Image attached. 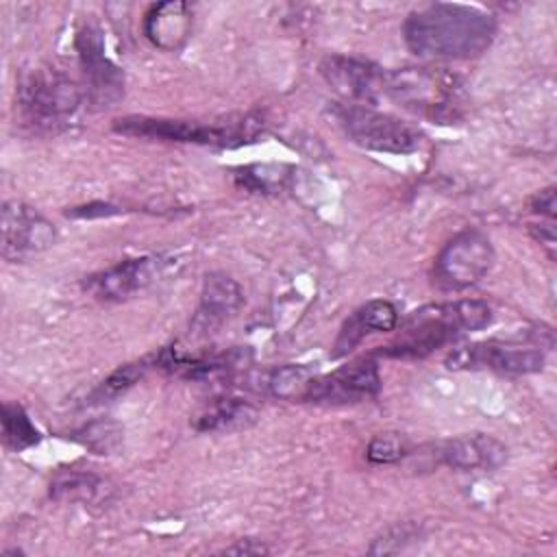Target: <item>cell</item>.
Masks as SVG:
<instances>
[{
	"label": "cell",
	"mask_w": 557,
	"mask_h": 557,
	"mask_svg": "<svg viewBox=\"0 0 557 557\" xmlns=\"http://www.w3.org/2000/svg\"><path fill=\"white\" fill-rule=\"evenodd\" d=\"M496 17L479 7L435 2L422 7L403 24L407 48L424 59H474L496 37Z\"/></svg>",
	"instance_id": "obj_1"
},
{
	"label": "cell",
	"mask_w": 557,
	"mask_h": 557,
	"mask_svg": "<svg viewBox=\"0 0 557 557\" xmlns=\"http://www.w3.org/2000/svg\"><path fill=\"white\" fill-rule=\"evenodd\" d=\"M492 322V309L483 300H453L424 305L411 311L394 342L376 350L392 359H420L453 342L463 331H481Z\"/></svg>",
	"instance_id": "obj_2"
},
{
	"label": "cell",
	"mask_w": 557,
	"mask_h": 557,
	"mask_svg": "<svg viewBox=\"0 0 557 557\" xmlns=\"http://www.w3.org/2000/svg\"><path fill=\"white\" fill-rule=\"evenodd\" d=\"M263 120L255 113L218 120V122H198V120H170V117H148V115H126L113 122V131L128 137H148V139H168L220 148H237L255 141Z\"/></svg>",
	"instance_id": "obj_3"
},
{
	"label": "cell",
	"mask_w": 557,
	"mask_h": 557,
	"mask_svg": "<svg viewBox=\"0 0 557 557\" xmlns=\"http://www.w3.org/2000/svg\"><path fill=\"white\" fill-rule=\"evenodd\" d=\"M383 98L440 124L453 122L461 111V83L457 76L431 67L385 70Z\"/></svg>",
	"instance_id": "obj_4"
},
{
	"label": "cell",
	"mask_w": 557,
	"mask_h": 557,
	"mask_svg": "<svg viewBox=\"0 0 557 557\" xmlns=\"http://www.w3.org/2000/svg\"><path fill=\"white\" fill-rule=\"evenodd\" d=\"M335 117L348 139L366 150L409 154L422 144V133L413 124L368 104H344L335 111Z\"/></svg>",
	"instance_id": "obj_5"
},
{
	"label": "cell",
	"mask_w": 557,
	"mask_h": 557,
	"mask_svg": "<svg viewBox=\"0 0 557 557\" xmlns=\"http://www.w3.org/2000/svg\"><path fill=\"white\" fill-rule=\"evenodd\" d=\"M494 246L476 228L457 233L444 244L433 263V283L446 292H459L476 285L494 265Z\"/></svg>",
	"instance_id": "obj_6"
},
{
	"label": "cell",
	"mask_w": 557,
	"mask_h": 557,
	"mask_svg": "<svg viewBox=\"0 0 557 557\" xmlns=\"http://www.w3.org/2000/svg\"><path fill=\"white\" fill-rule=\"evenodd\" d=\"M170 265L172 257L168 255H144L135 259H124L102 272L89 274L83 281V289L96 300H126L165 276Z\"/></svg>",
	"instance_id": "obj_7"
},
{
	"label": "cell",
	"mask_w": 557,
	"mask_h": 557,
	"mask_svg": "<svg viewBox=\"0 0 557 557\" xmlns=\"http://www.w3.org/2000/svg\"><path fill=\"white\" fill-rule=\"evenodd\" d=\"M0 233V255L4 261H24L48 250L57 242L52 222L20 200H7L2 205Z\"/></svg>",
	"instance_id": "obj_8"
},
{
	"label": "cell",
	"mask_w": 557,
	"mask_h": 557,
	"mask_svg": "<svg viewBox=\"0 0 557 557\" xmlns=\"http://www.w3.org/2000/svg\"><path fill=\"white\" fill-rule=\"evenodd\" d=\"M24 113L37 122H54L74 113L81 104V89L59 72H30L17 87Z\"/></svg>",
	"instance_id": "obj_9"
},
{
	"label": "cell",
	"mask_w": 557,
	"mask_h": 557,
	"mask_svg": "<svg viewBox=\"0 0 557 557\" xmlns=\"http://www.w3.org/2000/svg\"><path fill=\"white\" fill-rule=\"evenodd\" d=\"M379 389V366L370 357H363L331 374H315L302 403H361L374 398Z\"/></svg>",
	"instance_id": "obj_10"
},
{
	"label": "cell",
	"mask_w": 557,
	"mask_h": 557,
	"mask_svg": "<svg viewBox=\"0 0 557 557\" xmlns=\"http://www.w3.org/2000/svg\"><path fill=\"white\" fill-rule=\"evenodd\" d=\"M76 50L87 76V96L91 104L113 107L124 94V74L104 54L102 33L96 26H83L76 35Z\"/></svg>",
	"instance_id": "obj_11"
},
{
	"label": "cell",
	"mask_w": 557,
	"mask_h": 557,
	"mask_svg": "<svg viewBox=\"0 0 557 557\" xmlns=\"http://www.w3.org/2000/svg\"><path fill=\"white\" fill-rule=\"evenodd\" d=\"M450 370H494L503 374H533L544 368L540 348H520L496 342H479L457 348L446 359Z\"/></svg>",
	"instance_id": "obj_12"
},
{
	"label": "cell",
	"mask_w": 557,
	"mask_h": 557,
	"mask_svg": "<svg viewBox=\"0 0 557 557\" xmlns=\"http://www.w3.org/2000/svg\"><path fill=\"white\" fill-rule=\"evenodd\" d=\"M320 74L324 81L352 104H376L383 98L385 70L344 54H329L320 63Z\"/></svg>",
	"instance_id": "obj_13"
},
{
	"label": "cell",
	"mask_w": 557,
	"mask_h": 557,
	"mask_svg": "<svg viewBox=\"0 0 557 557\" xmlns=\"http://www.w3.org/2000/svg\"><path fill=\"white\" fill-rule=\"evenodd\" d=\"M244 305V292L235 278L224 272H209L202 281L200 307L191 320L194 335H207L231 320Z\"/></svg>",
	"instance_id": "obj_14"
},
{
	"label": "cell",
	"mask_w": 557,
	"mask_h": 557,
	"mask_svg": "<svg viewBox=\"0 0 557 557\" xmlns=\"http://www.w3.org/2000/svg\"><path fill=\"white\" fill-rule=\"evenodd\" d=\"M396 324H398V311L389 300H383V298L368 300L357 311H352L342 324L337 339L333 344V357L348 355L370 333H387V331H394Z\"/></svg>",
	"instance_id": "obj_15"
},
{
	"label": "cell",
	"mask_w": 557,
	"mask_h": 557,
	"mask_svg": "<svg viewBox=\"0 0 557 557\" xmlns=\"http://www.w3.org/2000/svg\"><path fill=\"white\" fill-rule=\"evenodd\" d=\"M437 455L455 470H496L505 463L507 448L492 435L474 433L444 442Z\"/></svg>",
	"instance_id": "obj_16"
},
{
	"label": "cell",
	"mask_w": 557,
	"mask_h": 557,
	"mask_svg": "<svg viewBox=\"0 0 557 557\" xmlns=\"http://www.w3.org/2000/svg\"><path fill=\"white\" fill-rule=\"evenodd\" d=\"M191 33V11L185 2H159L144 15L146 39L161 50H176Z\"/></svg>",
	"instance_id": "obj_17"
},
{
	"label": "cell",
	"mask_w": 557,
	"mask_h": 557,
	"mask_svg": "<svg viewBox=\"0 0 557 557\" xmlns=\"http://www.w3.org/2000/svg\"><path fill=\"white\" fill-rule=\"evenodd\" d=\"M257 420V409L246 400L237 396L220 398L211 403L194 422L198 431H209V433H224V431H235L252 424Z\"/></svg>",
	"instance_id": "obj_18"
},
{
	"label": "cell",
	"mask_w": 557,
	"mask_h": 557,
	"mask_svg": "<svg viewBox=\"0 0 557 557\" xmlns=\"http://www.w3.org/2000/svg\"><path fill=\"white\" fill-rule=\"evenodd\" d=\"M104 492V481L91 472L61 470L50 483V496L54 500L94 503Z\"/></svg>",
	"instance_id": "obj_19"
},
{
	"label": "cell",
	"mask_w": 557,
	"mask_h": 557,
	"mask_svg": "<svg viewBox=\"0 0 557 557\" xmlns=\"http://www.w3.org/2000/svg\"><path fill=\"white\" fill-rule=\"evenodd\" d=\"M2 440L13 450H24L41 440L39 429L17 403L2 405Z\"/></svg>",
	"instance_id": "obj_20"
},
{
	"label": "cell",
	"mask_w": 557,
	"mask_h": 557,
	"mask_svg": "<svg viewBox=\"0 0 557 557\" xmlns=\"http://www.w3.org/2000/svg\"><path fill=\"white\" fill-rule=\"evenodd\" d=\"M315 372L309 366H300V363H287L276 368L270 374L268 387L270 394L274 398H283V400H305V394L313 381Z\"/></svg>",
	"instance_id": "obj_21"
},
{
	"label": "cell",
	"mask_w": 557,
	"mask_h": 557,
	"mask_svg": "<svg viewBox=\"0 0 557 557\" xmlns=\"http://www.w3.org/2000/svg\"><path fill=\"white\" fill-rule=\"evenodd\" d=\"M157 363H159V355H148V357L131 361L126 366H120L115 372H111L100 383V387L96 389V396L102 400V398H113V396L124 394L126 389H131Z\"/></svg>",
	"instance_id": "obj_22"
},
{
	"label": "cell",
	"mask_w": 557,
	"mask_h": 557,
	"mask_svg": "<svg viewBox=\"0 0 557 557\" xmlns=\"http://www.w3.org/2000/svg\"><path fill=\"white\" fill-rule=\"evenodd\" d=\"M285 165H248L235 174L237 183L248 191L270 194L272 189H281L289 174H285Z\"/></svg>",
	"instance_id": "obj_23"
},
{
	"label": "cell",
	"mask_w": 557,
	"mask_h": 557,
	"mask_svg": "<svg viewBox=\"0 0 557 557\" xmlns=\"http://www.w3.org/2000/svg\"><path fill=\"white\" fill-rule=\"evenodd\" d=\"M78 440L89 446L91 450H96L98 455H109L113 453L120 442H122V431L115 422H104V420H98V422H91L87 424L81 433H78Z\"/></svg>",
	"instance_id": "obj_24"
},
{
	"label": "cell",
	"mask_w": 557,
	"mask_h": 557,
	"mask_svg": "<svg viewBox=\"0 0 557 557\" xmlns=\"http://www.w3.org/2000/svg\"><path fill=\"white\" fill-rule=\"evenodd\" d=\"M407 453L405 442L396 435V433H385V435H376L370 440L368 448H366V457L372 463H394L398 461L403 455Z\"/></svg>",
	"instance_id": "obj_25"
},
{
	"label": "cell",
	"mask_w": 557,
	"mask_h": 557,
	"mask_svg": "<svg viewBox=\"0 0 557 557\" xmlns=\"http://www.w3.org/2000/svg\"><path fill=\"white\" fill-rule=\"evenodd\" d=\"M122 209L109 202H89L83 207H74L70 211H65L67 218H83V220H91V218H109V215H117Z\"/></svg>",
	"instance_id": "obj_26"
},
{
	"label": "cell",
	"mask_w": 557,
	"mask_h": 557,
	"mask_svg": "<svg viewBox=\"0 0 557 557\" xmlns=\"http://www.w3.org/2000/svg\"><path fill=\"white\" fill-rule=\"evenodd\" d=\"M531 211L540 213V215H546L553 222V218H555V187H546V189L537 191L531 198Z\"/></svg>",
	"instance_id": "obj_27"
},
{
	"label": "cell",
	"mask_w": 557,
	"mask_h": 557,
	"mask_svg": "<svg viewBox=\"0 0 557 557\" xmlns=\"http://www.w3.org/2000/svg\"><path fill=\"white\" fill-rule=\"evenodd\" d=\"M531 235L546 248L548 257L553 259L555 257V228H553V222L531 224Z\"/></svg>",
	"instance_id": "obj_28"
},
{
	"label": "cell",
	"mask_w": 557,
	"mask_h": 557,
	"mask_svg": "<svg viewBox=\"0 0 557 557\" xmlns=\"http://www.w3.org/2000/svg\"><path fill=\"white\" fill-rule=\"evenodd\" d=\"M222 553H228V555H263L268 553V548L255 540H246V542H239L235 546H228L224 548Z\"/></svg>",
	"instance_id": "obj_29"
}]
</instances>
